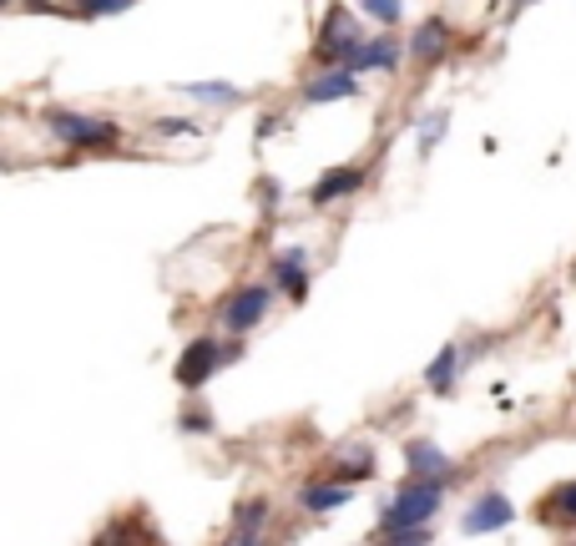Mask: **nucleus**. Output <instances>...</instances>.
<instances>
[{
	"label": "nucleus",
	"mask_w": 576,
	"mask_h": 546,
	"mask_svg": "<svg viewBox=\"0 0 576 546\" xmlns=\"http://www.w3.org/2000/svg\"><path fill=\"white\" fill-rule=\"evenodd\" d=\"M440 511V481H404L394 501L384 506V532H424V521Z\"/></svg>",
	"instance_id": "1"
},
{
	"label": "nucleus",
	"mask_w": 576,
	"mask_h": 546,
	"mask_svg": "<svg viewBox=\"0 0 576 546\" xmlns=\"http://www.w3.org/2000/svg\"><path fill=\"white\" fill-rule=\"evenodd\" d=\"M46 127L56 131V143L61 147H111L121 137L117 121L107 117H87V111H46Z\"/></svg>",
	"instance_id": "2"
},
{
	"label": "nucleus",
	"mask_w": 576,
	"mask_h": 546,
	"mask_svg": "<svg viewBox=\"0 0 576 546\" xmlns=\"http://www.w3.org/2000/svg\"><path fill=\"white\" fill-rule=\"evenodd\" d=\"M223 364V344L218 339H193V344H187L183 354H177V384H183V390H203L207 380H213V370H218Z\"/></svg>",
	"instance_id": "3"
},
{
	"label": "nucleus",
	"mask_w": 576,
	"mask_h": 546,
	"mask_svg": "<svg viewBox=\"0 0 576 546\" xmlns=\"http://www.w3.org/2000/svg\"><path fill=\"white\" fill-rule=\"evenodd\" d=\"M364 46V36H359V26H354V16L344 11V6H329V16H324V31H319V56L324 61H339L344 66L349 56Z\"/></svg>",
	"instance_id": "4"
},
{
	"label": "nucleus",
	"mask_w": 576,
	"mask_h": 546,
	"mask_svg": "<svg viewBox=\"0 0 576 546\" xmlns=\"http://www.w3.org/2000/svg\"><path fill=\"white\" fill-rule=\"evenodd\" d=\"M516 521V506L506 501V496H476L466 511V521H460V532L466 536H486V532H500V526H511Z\"/></svg>",
	"instance_id": "5"
},
{
	"label": "nucleus",
	"mask_w": 576,
	"mask_h": 546,
	"mask_svg": "<svg viewBox=\"0 0 576 546\" xmlns=\"http://www.w3.org/2000/svg\"><path fill=\"white\" fill-rule=\"evenodd\" d=\"M269 314V289L263 284H248V289H238V294L228 299V309H223V324L233 329V334H248L258 319Z\"/></svg>",
	"instance_id": "6"
},
{
	"label": "nucleus",
	"mask_w": 576,
	"mask_h": 546,
	"mask_svg": "<svg viewBox=\"0 0 576 546\" xmlns=\"http://www.w3.org/2000/svg\"><path fill=\"white\" fill-rule=\"evenodd\" d=\"M91 546H163V536L147 526V516H121V521L101 526Z\"/></svg>",
	"instance_id": "7"
},
{
	"label": "nucleus",
	"mask_w": 576,
	"mask_h": 546,
	"mask_svg": "<svg viewBox=\"0 0 576 546\" xmlns=\"http://www.w3.org/2000/svg\"><path fill=\"white\" fill-rule=\"evenodd\" d=\"M404 466L414 470V481H450V470H456L446 450H436L430 440H410L404 446Z\"/></svg>",
	"instance_id": "8"
},
{
	"label": "nucleus",
	"mask_w": 576,
	"mask_h": 546,
	"mask_svg": "<svg viewBox=\"0 0 576 546\" xmlns=\"http://www.w3.org/2000/svg\"><path fill=\"white\" fill-rule=\"evenodd\" d=\"M354 187H364V173H359V167H334V173H324L314 187H309V203H319V208H324V203L349 197Z\"/></svg>",
	"instance_id": "9"
},
{
	"label": "nucleus",
	"mask_w": 576,
	"mask_h": 546,
	"mask_svg": "<svg viewBox=\"0 0 576 546\" xmlns=\"http://www.w3.org/2000/svg\"><path fill=\"white\" fill-rule=\"evenodd\" d=\"M394 61H400V46H394L390 36H374V41H364L354 56H349L344 71H390Z\"/></svg>",
	"instance_id": "10"
},
{
	"label": "nucleus",
	"mask_w": 576,
	"mask_h": 546,
	"mask_svg": "<svg viewBox=\"0 0 576 546\" xmlns=\"http://www.w3.org/2000/svg\"><path fill=\"white\" fill-rule=\"evenodd\" d=\"M344 97H354V71H344V66H334V71H324V77H314L304 87L309 107H319V101H344Z\"/></svg>",
	"instance_id": "11"
},
{
	"label": "nucleus",
	"mask_w": 576,
	"mask_h": 546,
	"mask_svg": "<svg viewBox=\"0 0 576 546\" xmlns=\"http://www.w3.org/2000/svg\"><path fill=\"white\" fill-rule=\"evenodd\" d=\"M273 273H279V284L289 299H304L309 294V273H304V248H289L273 259Z\"/></svg>",
	"instance_id": "12"
},
{
	"label": "nucleus",
	"mask_w": 576,
	"mask_h": 546,
	"mask_svg": "<svg viewBox=\"0 0 576 546\" xmlns=\"http://www.w3.org/2000/svg\"><path fill=\"white\" fill-rule=\"evenodd\" d=\"M446 41H450V26L446 21H424L420 31H414V41H410V56H414V61H436V56L446 51Z\"/></svg>",
	"instance_id": "13"
},
{
	"label": "nucleus",
	"mask_w": 576,
	"mask_h": 546,
	"mask_svg": "<svg viewBox=\"0 0 576 546\" xmlns=\"http://www.w3.org/2000/svg\"><path fill=\"white\" fill-rule=\"evenodd\" d=\"M456 364H460V350H456V344H446V350H440L436 360H430V370H424V384L446 394L450 384H456Z\"/></svg>",
	"instance_id": "14"
},
{
	"label": "nucleus",
	"mask_w": 576,
	"mask_h": 546,
	"mask_svg": "<svg viewBox=\"0 0 576 546\" xmlns=\"http://www.w3.org/2000/svg\"><path fill=\"white\" fill-rule=\"evenodd\" d=\"M541 511H546V521H576V481L556 486V491L541 501Z\"/></svg>",
	"instance_id": "15"
},
{
	"label": "nucleus",
	"mask_w": 576,
	"mask_h": 546,
	"mask_svg": "<svg viewBox=\"0 0 576 546\" xmlns=\"http://www.w3.org/2000/svg\"><path fill=\"white\" fill-rule=\"evenodd\" d=\"M349 501V486H309L304 491V511H334Z\"/></svg>",
	"instance_id": "16"
},
{
	"label": "nucleus",
	"mask_w": 576,
	"mask_h": 546,
	"mask_svg": "<svg viewBox=\"0 0 576 546\" xmlns=\"http://www.w3.org/2000/svg\"><path fill=\"white\" fill-rule=\"evenodd\" d=\"M263 516H269V501H243L238 516H233V532H238V536H258Z\"/></svg>",
	"instance_id": "17"
},
{
	"label": "nucleus",
	"mask_w": 576,
	"mask_h": 546,
	"mask_svg": "<svg viewBox=\"0 0 576 546\" xmlns=\"http://www.w3.org/2000/svg\"><path fill=\"white\" fill-rule=\"evenodd\" d=\"M187 97H197V101H238V87H223V81H187Z\"/></svg>",
	"instance_id": "18"
},
{
	"label": "nucleus",
	"mask_w": 576,
	"mask_h": 546,
	"mask_svg": "<svg viewBox=\"0 0 576 546\" xmlns=\"http://www.w3.org/2000/svg\"><path fill=\"white\" fill-rule=\"evenodd\" d=\"M339 476H344V481H364V476H374V456L364 450V456L344 460V466H339Z\"/></svg>",
	"instance_id": "19"
},
{
	"label": "nucleus",
	"mask_w": 576,
	"mask_h": 546,
	"mask_svg": "<svg viewBox=\"0 0 576 546\" xmlns=\"http://www.w3.org/2000/svg\"><path fill=\"white\" fill-rule=\"evenodd\" d=\"M440 131H446V111H436V117H424V127H420V153H430V147L440 143Z\"/></svg>",
	"instance_id": "20"
},
{
	"label": "nucleus",
	"mask_w": 576,
	"mask_h": 546,
	"mask_svg": "<svg viewBox=\"0 0 576 546\" xmlns=\"http://www.w3.org/2000/svg\"><path fill=\"white\" fill-rule=\"evenodd\" d=\"M364 16H370V21H384V26H394L400 21V6H384V0H370V6H364Z\"/></svg>",
	"instance_id": "21"
},
{
	"label": "nucleus",
	"mask_w": 576,
	"mask_h": 546,
	"mask_svg": "<svg viewBox=\"0 0 576 546\" xmlns=\"http://www.w3.org/2000/svg\"><path fill=\"white\" fill-rule=\"evenodd\" d=\"M183 430H187V436H207V430H213V416H207V410H203V416H197V410H187Z\"/></svg>",
	"instance_id": "22"
},
{
	"label": "nucleus",
	"mask_w": 576,
	"mask_h": 546,
	"mask_svg": "<svg viewBox=\"0 0 576 546\" xmlns=\"http://www.w3.org/2000/svg\"><path fill=\"white\" fill-rule=\"evenodd\" d=\"M87 16H121L127 11V0H97V6H81Z\"/></svg>",
	"instance_id": "23"
},
{
	"label": "nucleus",
	"mask_w": 576,
	"mask_h": 546,
	"mask_svg": "<svg viewBox=\"0 0 576 546\" xmlns=\"http://www.w3.org/2000/svg\"><path fill=\"white\" fill-rule=\"evenodd\" d=\"M384 546H430V532H400V536H390Z\"/></svg>",
	"instance_id": "24"
},
{
	"label": "nucleus",
	"mask_w": 576,
	"mask_h": 546,
	"mask_svg": "<svg viewBox=\"0 0 576 546\" xmlns=\"http://www.w3.org/2000/svg\"><path fill=\"white\" fill-rule=\"evenodd\" d=\"M228 546H258V536H238V532H233V542Z\"/></svg>",
	"instance_id": "25"
},
{
	"label": "nucleus",
	"mask_w": 576,
	"mask_h": 546,
	"mask_svg": "<svg viewBox=\"0 0 576 546\" xmlns=\"http://www.w3.org/2000/svg\"><path fill=\"white\" fill-rule=\"evenodd\" d=\"M572 279H576V269H572Z\"/></svg>",
	"instance_id": "26"
}]
</instances>
